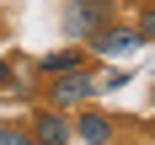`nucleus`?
I'll return each instance as SVG.
<instances>
[{"mask_svg":"<svg viewBox=\"0 0 155 145\" xmlns=\"http://www.w3.org/2000/svg\"><path fill=\"white\" fill-rule=\"evenodd\" d=\"M102 91V86H96V75L91 70H59V75L48 81V102H54V108H80V102H91V97Z\"/></svg>","mask_w":155,"mask_h":145,"instance_id":"nucleus-1","label":"nucleus"},{"mask_svg":"<svg viewBox=\"0 0 155 145\" xmlns=\"http://www.w3.org/2000/svg\"><path fill=\"white\" fill-rule=\"evenodd\" d=\"M139 48H144L139 27H96L91 32V54H102V59H128V54H139Z\"/></svg>","mask_w":155,"mask_h":145,"instance_id":"nucleus-2","label":"nucleus"},{"mask_svg":"<svg viewBox=\"0 0 155 145\" xmlns=\"http://www.w3.org/2000/svg\"><path fill=\"white\" fill-rule=\"evenodd\" d=\"M107 0H70V16H64V27L70 32H80V38H91L96 27H102V22H107Z\"/></svg>","mask_w":155,"mask_h":145,"instance_id":"nucleus-3","label":"nucleus"},{"mask_svg":"<svg viewBox=\"0 0 155 145\" xmlns=\"http://www.w3.org/2000/svg\"><path fill=\"white\" fill-rule=\"evenodd\" d=\"M70 134H75V140H91V145H102V140H112V124L102 118V113H80L75 124H70Z\"/></svg>","mask_w":155,"mask_h":145,"instance_id":"nucleus-4","label":"nucleus"},{"mask_svg":"<svg viewBox=\"0 0 155 145\" xmlns=\"http://www.w3.org/2000/svg\"><path fill=\"white\" fill-rule=\"evenodd\" d=\"M32 134H38V140H70V118H64V113H38Z\"/></svg>","mask_w":155,"mask_h":145,"instance_id":"nucleus-5","label":"nucleus"},{"mask_svg":"<svg viewBox=\"0 0 155 145\" xmlns=\"http://www.w3.org/2000/svg\"><path fill=\"white\" fill-rule=\"evenodd\" d=\"M80 64V48H54V54H38V70L43 75H59V70H75Z\"/></svg>","mask_w":155,"mask_h":145,"instance_id":"nucleus-6","label":"nucleus"},{"mask_svg":"<svg viewBox=\"0 0 155 145\" xmlns=\"http://www.w3.org/2000/svg\"><path fill=\"white\" fill-rule=\"evenodd\" d=\"M11 81H16L11 75V59H0V86H11Z\"/></svg>","mask_w":155,"mask_h":145,"instance_id":"nucleus-7","label":"nucleus"},{"mask_svg":"<svg viewBox=\"0 0 155 145\" xmlns=\"http://www.w3.org/2000/svg\"><path fill=\"white\" fill-rule=\"evenodd\" d=\"M139 32H144V38H155V5H150V16H144V27H139Z\"/></svg>","mask_w":155,"mask_h":145,"instance_id":"nucleus-8","label":"nucleus"}]
</instances>
